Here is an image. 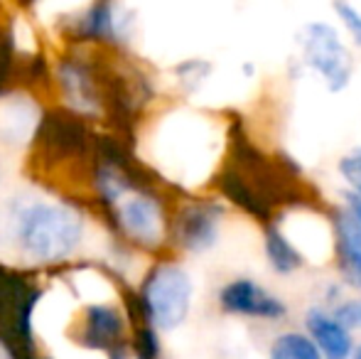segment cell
Instances as JSON below:
<instances>
[{"mask_svg": "<svg viewBox=\"0 0 361 359\" xmlns=\"http://www.w3.org/2000/svg\"><path fill=\"white\" fill-rule=\"evenodd\" d=\"M332 317L347 330H359L361 327V300H344L337 305Z\"/></svg>", "mask_w": 361, "mask_h": 359, "instance_id": "obj_18", "label": "cell"}, {"mask_svg": "<svg viewBox=\"0 0 361 359\" xmlns=\"http://www.w3.org/2000/svg\"><path fill=\"white\" fill-rule=\"evenodd\" d=\"M224 209L216 202H190L185 205L175 217L172 224V236H175L177 246L192 254H202V251L212 249L216 244L219 224H221Z\"/></svg>", "mask_w": 361, "mask_h": 359, "instance_id": "obj_5", "label": "cell"}, {"mask_svg": "<svg viewBox=\"0 0 361 359\" xmlns=\"http://www.w3.org/2000/svg\"><path fill=\"white\" fill-rule=\"evenodd\" d=\"M266 256H268V264L273 266V271L283 273V276L298 271L305 264L302 254L295 249L293 241L273 224H268L266 229Z\"/></svg>", "mask_w": 361, "mask_h": 359, "instance_id": "obj_12", "label": "cell"}, {"mask_svg": "<svg viewBox=\"0 0 361 359\" xmlns=\"http://www.w3.org/2000/svg\"><path fill=\"white\" fill-rule=\"evenodd\" d=\"M268 359H322L314 342L302 332H283L273 340Z\"/></svg>", "mask_w": 361, "mask_h": 359, "instance_id": "obj_13", "label": "cell"}, {"mask_svg": "<svg viewBox=\"0 0 361 359\" xmlns=\"http://www.w3.org/2000/svg\"><path fill=\"white\" fill-rule=\"evenodd\" d=\"M140 312L157 330H175L182 325L192 305V281L185 269L160 264L145 276L140 288Z\"/></svg>", "mask_w": 361, "mask_h": 359, "instance_id": "obj_2", "label": "cell"}, {"mask_svg": "<svg viewBox=\"0 0 361 359\" xmlns=\"http://www.w3.org/2000/svg\"><path fill=\"white\" fill-rule=\"evenodd\" d=\"M305 325H307L310 340L314 342V347L319 350L322 359H349L354 352L352 337L349 330L342 327L332 315L322 310H310L305 317Z\"/></svg>", "mask_w": 361, "mask_h": 359, "instance_id": "obj_9", "label": "cell"}, {"mask_svg": "<svg viewBox=\"0 0 361 359\" xmlns=\"http://www.w3.org/2000/svg\"><path fill=\"white\" fill-rule=\"evenodd\" d=\"M216 185H219V190H221V195L226 197L231 205H236L238 209H243L246 214L256 217V219H261V221H271L273 207L268 205V202L263 200V197L258 195L253 187H248L246 182L238 178V175L233 173L228 165L221 170V175L216 178Z\"/></svg>", "mask_w": 361, "mask_h": 359, "instance_id": "obj_11", "label": "cell"}, {"mask_svg": "<svg viewBox=\"0 0 361 359\" xmlns=\"http://www.w3.org/2000/svg\"><path fill=\"white\" fill-rule=\"evenodd\" d=\"M121 330H123V320L114 308L94 305L86 310L81 342L86 347H94V350H106V347L118 342Z\"/></svg>", "mask_w": 361, "mask_h": 359, "instance_id": "obj_10", "label": "cell"}, {"mask_svg": "<svg viewBox=\"0 0 361 359\" xmlns=\"http://www.w3.org/2000/svg\"><path fill=\"white\" fill-rule=\"evenodd\" d=\"M334 13L342 20V25L347 28V32L352 35V39L361 47V13L347 0H334Z\"/></svg>", "mask_w": 361, "mask_h": 359, "instance_id": "obj_15", "label": "cell"}, {"mask_svg": "<svg viewBox=\"0 0 361 359\" xmlns=\"http://www.w3.org/2000/svg\"><path fill=\"white\" fill-rule=\"evenodd\" d=\"M302 57L305 64L324 79L329 91L347 89L352 79V57L332 25L312 23L305 28Z\"/></svg>", "mask_w": 361, "mask_h": 359, "instance_id": "obj_4", "label": "cell"}, {"mask_svg": "<svg viewBox=\"0 0 361 359\" xmlns=\"http://www.w3.org/2000/svg\"><path fill=\"white\" fill-rule=\"evenodd\" d=\"M13 219L20 249L35 261L67 259L79 246L84 229L79 212L52 202H32L20 207Z\"/></svg>", "mask_w": 361, "mask_h": 359, "instance_id": "obj_1", "label": "cell"}, {"mask_svg": "<svg viewBox=\"0 0 361 359\" xmlns=\"http://www.w3.org/2000/svg\"><path fill=\"white\" fill-rule=\"evenodd\" d=\"M334 244H337V264L344 281L361 291V221L349 209L332 214Z\"/></svg>", "mask_w": 361, "mask_h": 359, "instance_id": "obj_7", "label": "cell"}, {"mask_svg": "<svg viewBox=\"0 0 361 359\" xmlns=\"http://www.w3.org/2000/svg\"><path fill=\"white\" fill-rule=\"evenodd\" d=\"M37 291L0 269V340L13 359H32L30 315Z\"/></svg>", "mask_w": 361, "mask_h": 359, "instance_id": "obj_3", "label": "cell"}, {"mask_svg": "<svg viewBox=\"0 0 361 359\" xmlns=\"http://www.w3.org/2000/svg\"><path fill=\"white\" fill-rule=\"evenodd\" d=\"M79 30L86 37H96V39H109L116 35V20L114 13L106 3H99L86 13V18L81 20Z\"/></svg>", "mask_w": 361, "mask_h": 359, "instance_id": "obj_14", "label": "cell"}, {"mask_svg": "<svg viewBox=\"0 0 361 359\" xmlns=\"http://www.w3.org/2000/svg\"><path fill=\"white\" fill-rule=\"evenodd\" d=\"M135 357L138 359H160V342L150 325L138 327L135 332Z\"/></svg>", "mask_w": 361, "mask_h": 359, "instance_id": "obj_16", "label": "cell"}, {"mask_svg": "<svg viewBox=\"0 0 361 359\" xmlns=\"http://www.w3.org/2000/svg\"><path fill=\"white\" fill-rule=\"evenodd\" d=\"M219 303L231 315L261 317V320H281L288 312L281 298H276L248 278H236V281L226 283L219 293Z\"/></svg>", "mask_w": 361, "mask_h": 359, "instance_id": "obj_6", "label": "cell"}, {"mask_svg": "<svg viewBox=\"0 0 361 359\" xmlns=\"http://www.w3.org/2000/svg\"><path fill=\"white\" fill-rule=\"evenodd\" d=\"M121 224L126 234L133 236L140 244H157L162 234V209L152 197L138 195L126 200L118 209Z\"/></svg>", "mask_w": 361, "mask_h": 359, "instance_id": "obj_8", "label": "cell"}, {"mask_svg": "<svg viewBox=\"0 0 361 359\" xmlns=\"http://www.w3.org/2000/svg\"><path fill=\"white\" fill-rule=\"evenodd\" d=\"M339 175L352 187L354 195L361 197V150H357V153H352V155H344V158L339 160Z\"/></svg>", "mask_w": 361, "mask_h": 359, "instance_id": "obj_17", "label": "cell"}, {"mask_svg": "<svg viewBox=\"0 0 361 359\" xmlns=\"http://www.w3.org/2000/svg\"><path fill=\"white\" fill-rule=\"evenodd\" d=\"M352 359H361V345L357 347V350L352 352Z\"/></svg>", "mask_w": 361, "mask_h": 359, "instance_id": "obj_19", "label": "cell"}]
</instances>
